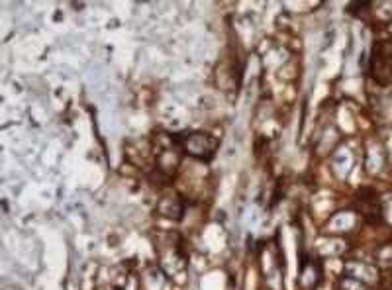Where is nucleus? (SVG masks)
<instances>
[{
	"mask_svg": "<svg viewBox=\"0 0 392 290\" xmlns=\"http://www.w3.org/2000/svg\"><path fill=\"white\" fill-rule=\"evenodd\" d=\"M179 147H185L186 153H190L196 159H210L216 151V142L204 134H188L183 137H176Z\"/></svg>",
	"mask_w": 392,
	"mask_h": 290,
	"instance_id": "obj_1",
	"label": "nucleus"
},
{
	"mask_svg": "<svg viewBox=\"0 0 392 290\" xmlns=\"http://www.w3.org/2000/svg\"><path fill=\"white\" fill-rule=\"evenodd\" d=\"M157 208H159V214L171 218V220H179V218L183 216L185 204H183V200H181L179 194H173V197L161 198V202H159V206Z\"/></svg>",
	"mask_w": 392,
	"mask_h": 290,
	"instance_id": "obj_2",
	"label": "nucleus"
}]
</instances>
